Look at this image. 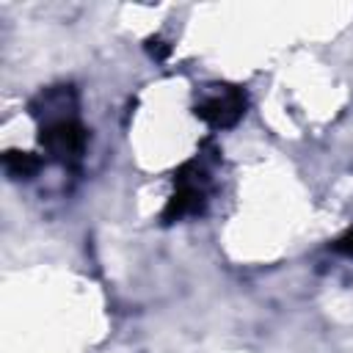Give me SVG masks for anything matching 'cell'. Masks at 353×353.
<instances>
[{"mask_svg":"<svg viewBox=\"0 0 353 353\" xmlns=\"http://www.w3.org/2000/svg\"><path fill=\"white\" fill-rule=\"evenodd\" d=\"M6 171L11 174V176H30V174H36L39 171V160L33 157V154H19V152H8L6 154Z\"/></svg>","mask_w":353,"mask_h":353,"instance_id":"cell-4","label":"cell"},{"mask_svg":"<svg viewBox=\"0 0 353 353\" xmlns=\"http://www.w3.org/2000/svg\"><path fill=\"white\" fill-rule=\"evenodd\" d=\"M204 199H207V174L199 163H190L176 176V193L171 196V201L165 207V221H176V218L201 212Z\"/></svg>","mask_w":353,"mask_h":353,"instance_id":"cell-1","label":"cell"},{"mask_svg":"<svg viewBox=\"0 0 353 353\" xmlns=\"http://www.w3.org/2000/svg\"><path fill=\"white\" fill-rule=\"evenodd\" d=\"M243 108H245L243 94H240L237 88L223 85V88L207 94V97L199 102L196 113H199L210 127H232V124L243 116Z\"/></svg>","mask_w":353,"mask_h":353,"instance_id":"cell-3","label":"cell"},{"mask_svg":"<svg viewBox=\"0 0 353 353\" xmlns=\"http://www.w3.org/2000/svg\"><path fill=\"white\" fill-rule=\"evenodd\" d=\"M41 141L50 149V154H55L61 163H74L85 149V132H83V127L77 124L74 116L47 121V130H44Z\"/></svg>","mask_w":353,"mask_h":353,"instance_id":"cell-2","label":"cell"}]
</instances>
